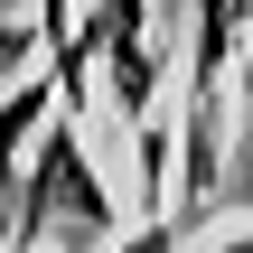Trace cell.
Here are the masks:
<instances>
[{
	"label": "cell",
	"mask_w": 253,
	"mask_h": 253,
	"mask_svg": "<svg viewBox=\"0 0 253 253\" xmlns=\"http://www.w3.org/2000/svg\"><path fill=\"white\" fill-rule=\"evenodd\" d=\"M178 244H188V225H178V216H141L131 235H113L103 253H178Z\"/></svg>",
	"instance_id": "1"
},
{
	"label": "cell",
	"mask_w": 253,
	"mask_h": 253,
	"mask_svg": "<svg viewBox=\"0 0 253 253\" xmlns=\"http://www.w3.org/2000/svg\"><path fill=\"white\" fill-rule=\"evenodd\" d=\"M207 253H253V225H216V235H207Z\"/></svg>",
	"instance_id": "2"
},
{
	"label": "cell",
	"mask_w": 253,
	"mask_h": 253,
	"mask_svg": "<svg viewBox=\"0 0 253 253\" xmlns=\"http://www.w3.org/2000/svg\"><path fill=\"white\" fill-rule=\"evenodd\" d=\"M244 75H253V38H244Z\"/></svg>",
	"instance_id": "3"
},
{
	"label": "cell",
	"mask_w": 253,
	"mask_h": 253,
	"mask_svg": "<svg viewBox=\"0 0 253 253\" xmlns=\"http://www.w3.org/2000/svg\"><path fill=\"white\" fill-rule=\"evenodd\" d=\"M0 9H9V0H0Z\"/></svg>",
	"instance_id": "4"
}]
</instances>
